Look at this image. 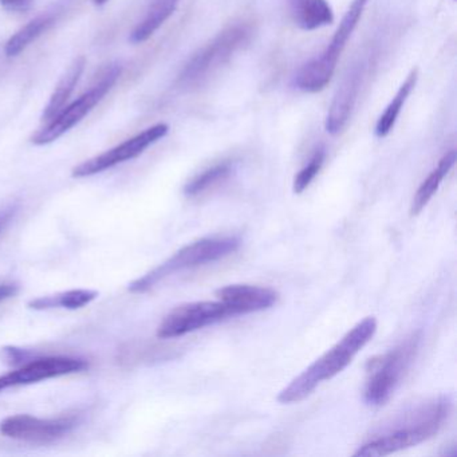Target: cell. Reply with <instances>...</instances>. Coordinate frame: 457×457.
Listing matches in <instances>:
<instances>
[{
	"mask_svg": "<svg viewBox=\"0 0 457 457\" xmlns=\"http://www.w3.org/2000/svg\"><path fill=\"white\" fill-rule=\"evenodd\" d=\"M377 331V320L365 318L354 326L338 344L302 371L278 395L282 403H294L309 397L320 382L333 378L352 362L353 358L366 346Z\"/></svg>",
	"mask_w": 457,
	"mask_h": 457,
	"instance_id": "obj_1",
	"label": "cell"
},
{
	"mask_svg": "<svg viewBox=\"0 0 457 457\" xmlns=\"http://www.w3.org/2000/svg\"><path fill=\"white\" fill-rule=\"evenodd\" d=\"M451 408V398L445 395L430 401L406 419L405 424H403V427L363 444L355 452L354 457L386 456L429 440L430 437L437 435L438 430L448 419Z\"/></svg>",
	"mask_w": 457,
	"mask_h": 457,
	"instance_id": "obj_2",
	"label": "cell"
},
{
	"mask_svg": "<svg viewBox=\"0 0 457 457\" xmlns=\"http://www.w3.org/2000/svg\"><path fill=\"white\" fill-rule=\"evenodd\" d=\"M253 36V29L250 22H237L224 29L186 63L179 76V85L192 89L204 84L237 52L247 46Z\"/></svg>",
	"mask_w": 457,
	"mask_h": 457,
	"instance_id": "obj_3",
	"label": "cell"
},
{
	"mask_svg": "<svg viewBox=\"0 0 457 457\" xmlns=\"http://www.w3.org/2000/svg\"><path fill=\"white\" fill-rule=\"evenodd\" d=\"M368 2L369 0H353L325 52L320 57L304 63L293 77V87L295 89L304 93H318L328 87Z\"/></svg>",
	"mask_w": 457,
	"mask_h": 457,
	"instance_id": "obj_4",
	"label": "cell"
},
{
	"mask_svg": "<svg viewBox=\"0 0 457 457\" xmlns=\"http://www.w3.org/2000/svg\"><path fill=\"white\" fill-rule=\"evenodd\" d=\"M239 247L240 240L237 237H212V239L210 237V239L197 240L181 248L167 262L160 264L143 278H138L135 282L130 283L129 291L135 294L148 293L165 278L183 270L195 269V267L220 261L237 253Z\"/></svg>",
	"mask_w": 457,
	"mask_h": 457,
	"instance_id": "obj_5",
	"label": "cell"
},
{
	"mask_svg": "<svg viewBox=\"0 0 457 457\" xmlns=\"http://www.w3.org/2000/svg\"><path fill=\"white\" fill-rule=\"evenodd\" d=\"M419 345L420 336L413 334L400 346L370 360L368 369L369 378L363 393L366 403L381 406L392 398L393 393L416 358Z\"/></svg>",
	"mask_w": 457,
	"mask_h": 457,
	"instance_id": "obj_6",
	"label": "cell"
},
{
	"mask_svg": "<svg viewBox=\"0 0 457 457\" xmlns=\"http://www.w3.org/2000/svg\"><path fill=\"white\" fill-rule=\"evenodd\" d=\"M121 71L122 68L119 63L108 66L101 73L100 79H97L87 92L79 96L71 105L63 108L57 116L53 117L50 121H47V125L33 136L31 141L34 145H49L79 125L111 92L112 87L119 81Z\"/></svg>",
	"mask_w": 457,
	"mask_h": 457,
	"instance_id": "obj_7",
	"label": "cell"
},
{
	"mask_svg": "<svg viewBox=\"0 0 457 457\" xmlns=\"http://www.w3.org/2000/svg\"><path fill=\"white\" fill-rule=\"evenodd\" d=\"M168 132H170V127L167 124L154 125L144 132L138 133L135 137L104 152L103 154H98V156L77 165L71 175L76 179L90 178V176L105 172L122 162L136 159L143 154L149 146L164 138Z\"/></svg>",
	"mask_w": 457,
	"mask_h": 457,
	"instance_id": "obj_8",
	"label": "cell"
},
{
	"mask_svg": "<svg viewBox=\"0 0 457 457\" xmlns=\"http://www.w3.org/2000/svg\"><path fill=\"white\" fill-rule=\"evenodd\" d=\"M231 317L221 302H194L173 309L157 328L160 339L179 338Z\"/></svg>",
	"mask_w": 457,
	"mask_h": 457,
	"instance_id": "obj_9",
	"label": "cell"
},
{
	"mask_svg": "<svg viewBox=\"0 0 457 457\" xmlns=\"http://www.w3.org/2000/svg\"><path fill=\"white\" fill-rule=\"evenodd\" d=\"M74 416L38 419L30 414H15L0 422V432L6 437L34 444H50L65 437L77 427Z\"/></svg>",
	"mask_w": 457,
	"mask_h": 457,
	"instance_id": "obj_10",
	"label": "cell"
},
{
	"mask_svg": "<svg viewBox=\"0 0 457 457\" xmlns=\"http://www.w3.org/2000/svg\"><path fill=\"white\" fill-rule=\"evenodd\" d=\"M89 368L87 361L82 358L57 357L36 358L23 362L20 368L0 377V392L21 385L36 384L45 379L57 378L66 374L79 373Z\"/></svg>",
	"mask_w": 457,
	"mask_h": 457,
	"instance_id": "obj_11",
	"label": "cell"
},
{
	"mask_svg": "<svg viewBox=\"0 0 457 457\" xmlns=\"http://www.w3.org/2000/svg\"><path fill=\"white\" fill-rule=\"evenodd\" d=\"M365 74L366 63L363 61L354 63L347 71L346 76L344 77L334 95L328 117H326L325 128L328 135L338 136L339 133L344 132L357 104Z\"/></svg>",
	"mask_w": 457,
	"mask_h": 457,
	"instance_id": "obj_12",
	"label": "cell"
},
{
	"mask_svg": "<svg viewBox=\"0 0 457 457\" xmlns=\"http://www.w3.org/2000/svg\"><path fill=\"white\" fill-rule=\"evenodd\" d=\"M216 296L228 309L231 317L271 309L279 299V294L272 288L250 285L226 286L216 291Z\"/></svg>",
	"mask_w": 457,
	"mask_h": 457,
	"instance_id": "obj_13",
	"label": "cell"
},
{
	"mask_svg": "<svg viewBox=\"0 0 457 457\" xmlns=\"http://www.w3.org/2000/svg\"><path fill=\"white\" fill-rule=\"evenodd\" d=\"M294 23L304 31L317 30L334 23V12L328 0H290Z\"/></svg>",
	"mask_w": 457,
	"mask_h": 457,
	"instance_id": "obj_14",
	"label": "cell"
},
{
	"mask_svg": "<svg viewBox=\"0 0 457 457\" xmlns=\"http://www.w3.org/2000/svg\"><path fill=\"white\" fill-rule=\"evenodd\" d=\"M179 4H180V0H152L148 10H146L145 17L130 34V42L138 45L152 38L154 33L172 17Z\"/></svg>",
	"mask_w": 457,
	"mask_h": 457,
	"instance_id": "obj_15",
	"label": "cell"
},
{
	"mask_svg": "<svg viewBox=\"0 0 457 457\" xmlns=\"http://www.w3.org/2000/svg\"><path fill=\"white\" fill-rule=\"evenodd\" d=\"M85 65H87V60H85L84 57L77 58V60L71 63L65 76L58 82L57 87H55L54 93H53L52 97H50L46 108L44 109L42 121H50L53 117L57 116V114L65 108L66 103H68L71 96L73 95L74 89H76L79 79H81L82 73H84L85 71Z\"/></svg>",
	"mask_w": 457,
	"mask_h": 457,
	"instance_id": "obj_16",
	"label": "cell"
},
{
	"mask_svg": "<svg viewBox=\"0 0 457 457\" xmlns=\"http://www.w3.org/2000/svg\"><path fill=\"white\" fill-rule=\"evenodd\" d=\"M456 151H449L448 154H444L440 162H438L437 167L422 181L421 186L419 187L416 195H414L413 200H411V216L419 215V213L427 207L433 195L437 192L441 181L444 180V178H445V176L451 172L452 168H453L454 162H456Z\"/></svg>",
	"mask_w": 457,
	"mask_h": 457,
	"instance_id": "obj_17",
	"label": "cell"
},
{
	"mask_svg": "<svg viewBox=\"0 0 457 457\" xmlns=\"http://www.w3.org/2000/svg\"><path fill=\"white\" fill-rule=\"evenodd\" d=\"M97 296V291L79 288V290L63 291V293L54 294V295L33 299V301L29 302V307L33 310H77L92 303Z\"/></svg>",
	"mask_w": 457,
	"mask_h": 457,
	"instance_id": "obj_18",
	"label": "cell"
},
{
	"mask_svg": "<svg viewBox=\"0 0 457 457\" xmlns=\"http://www.w3.org/2000/svg\"><path fill=\"white\" fill-rule=\"evenodd\" d=\"M54 23L55 17L53 14L39 15L36 20L30 21L28 25L23 26L7 41L6 46H4L7 57H18L39 37L44 36Z\"/></svg>",
	"mask_w": 457,
	"mask_h": 457,
	"instance_id": "obj_19",
	"label": "cell"
},
{
	"mask_svg": "<svg viewBox=\"0 0 457 457\" xmlns=\"http://www.w3.org/2000/svg\"><path fill=\"white\" fill-rule=\"evenodd\" d=\"M417 79H419V71H417V69H413V71H411V74L406 77L403 84L401 85L398 92L395 93V98L390 101L389 105H387L384 113L379 117L378 121H377L376 130H374L377 137H385V136H387L392 132L393 128H395V121H397L398 116H400L403 104L406 103L409 96L413 92L414 87H416Z\"/></svg>",
	"mask_w": 457,
	"mask_h": 457,
	"instance_id": "obj_20",
	"label": "cell"
},
{
	"mask_svg": "<svg viewBox=\"0 0 457 457\" xmlns=\"http://www.w3.org/2000/svg\"><path fill=\"white\" fill-rule=\"evenodd\" d=\"M231 172L232 164L229 162H223L220 164L213 165V167L203 170L202 173L189 180L186 187H184V194L188 197L197 196V195L212 188L216 184L226 180L231 175Z\"/></svg>",
	"mask_w": 457,
	"mask_h": 457,
	"instance_id": "obj_21",
	"label": "cell"
},
{
	"mask_svg": "<svg viewBox=\"0 0 457 457\" xmlns=\"http://www.w3.org/2000/svg\"><path fill=\"white\" fill-rule=\"evenodd\" d=\"M326 159V151L323 146L318 148L317 151L312 154V160H310L309 164L295 176L294 179V192L295 194H302L304 189H307V187L312 183L315 176L320 173V168H322L323 162H325Z\"/></svg>",
	"mask_w": 457,
	"mask_h": 457,
	"instance_id": "obj_22",
	"label": "cell"
},
{
	"mask_svg": "<svg viewBox=\"0 0 457 457\" xmlns=\"http://www.w3.org/2000/svg\"><path fill=\"white\" fill-rule=\"evenodd\" d=\"M29 355L30 354L26 353V350L18 349V347H6V349L2 350V357L12 365L25 362L29 360Z\"/></svg>",
	"mask_w": 457,
	"mask_h": 457,
	"instance_id": "obj_23",
	"label": "cell"
},
{
	"mask_svg": "<svg viewBox=\"0 0 457 457\" xmlns=\"http://www.w3.org/2000/svg\"><path fill=\"white\" fill-rule=\"evenodd\" d=\"M33 0H0V4L10 12H25L31 6Z\"/></svg>",
	"mask_w": 457,
	"mask_h": 457,
	"instance_id": "obj_24",
	"label": "cell"
},
{
	"mask_svg": "<svg viewBox=\"0 0 457 457\" xmlns=\"http://www.w3.org/2000/svg\"><path fill=\"white\" fill-rule=\"evenodd\" d=\"M20 291V287H18L15 283H6V285H0V302L7 301V299L12 298V296H15Z\"/></svg>",
	"mask_w": 457,
	"mask_h": 457,
	"instance_id": "obj_25",
	"label": "cell"
},
{
	"mask_svg": "<svg viewBox=\"0 0 457 457\" xmlns=\"http://www.w3.org/2000/svg\"><path fill=\"white\" fill-rule=\"evenodd\" d=\"M93 2H95L96 6H104L108 0H93Z\"/></svg>",
	"mask_w": 457,
	"mask_h": 457,
	"instance_id": "obj_26",
	"label": "cell"
},
{
	"mask_svg": "<svg viewBox=\"0 0 457 457\" xmlns=\"http://www.w3.org/2000/svg\"><path fill=\"white\" fill-rule=\"evenodd\" d=\"M6 216H0V231H2V228H4V224L6 223Z\"/></svg>",
	"mask_w": 457,
	"mask_h": 457,
	"instance_id": "obj_27",
	"label": "cell"
}]
</instances>
